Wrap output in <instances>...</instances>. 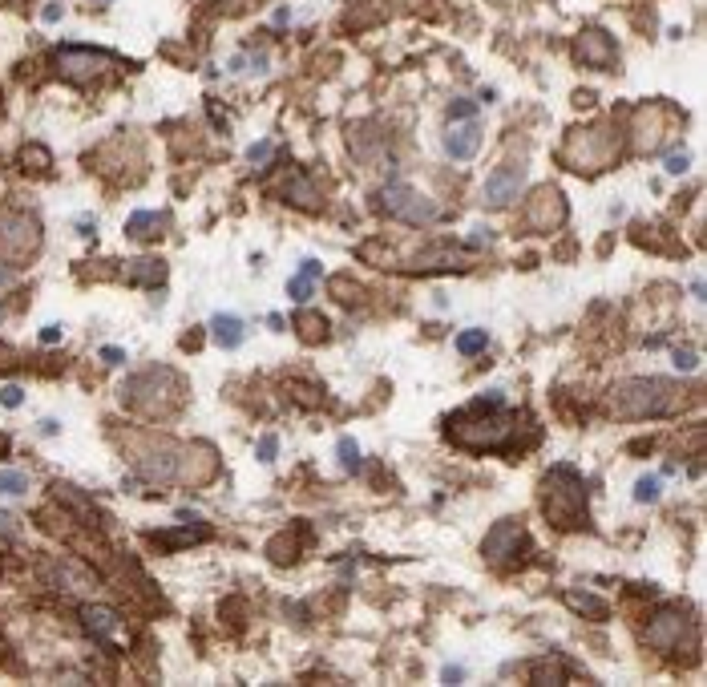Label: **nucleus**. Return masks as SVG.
Returning a JSON list of instances; mask_svg holds the SVG:
<instances>
[{
  "label": "nucleus",
  "instance_id": "obj_1",
  "mask_svg": "<svg viewBox=\"0 0 707 687\" xmlns=\"http://www.w3.org/2000/svg\"><path fill=\"white\" fill-rule=\"evenodd\" d=\"M679 404V388L671 380L663 376H651V380H631L618 388L614 397V412L618 417H631V421H643V417H663Z\"/></svg>",
  "mask_w": 707,
  "mask_h": 687
},
{
  "label": "nucleus",
  "instance_id": "obj_2",
  "mask_svg": "<svg viewBox=\"0 0 707 687\" xmlns=\"http://www.w3.org/2000/svg\"><path fill=\"white\" fill-rule=\"evenodd\" d=\"M614 134L606 125H594V130H582V134H574L570 142H566V162L574 170H602L606 162H614Z\"/></svg>",
  "mask_w": 707,
  "mask_h": 687
},
{
  "label": "nucleus",
  "instance_id": "obj_3",
  "mask_svg": "<svg viewBox=\"0 0 707 687\" xmlns=\"http://www.w3.org/2000/svg\"><path fill=\"white\" fill-rule=\"evenodd\" d=\"M384 211L392 214V218H401V223H417V227H424V223H437L441 218V207L428 198V194H421V190L412 186H384Z\"/></svg>",
  "mask_w": 707,
  "mask_h": 687
},
{
  "label": "nucleus",
  "instance_id": "obj_4",
  "mask_svg": "<svg viewBox=\"0 0 707 687\" xmlns=\"http://www.w3.org/2000/svg\"><path fill=\"white\" fill-rule=\"evenodd\" d=\"M521 182H525V162H505V166H497L494 174L485 178L481 202H485L489 211H501V207L514 202V194L521 190Z\"/></svg>",
  "mask_w": 707,
  "mask_h": 687
},
{
  "label": "nucleus",
  "instance_id": "obj_5",
  "mask_svg": "<svg viewBox=\"0 0 707 687\" xmlns=\"http://www.w3.org/2000/svg\"><path fill=\"white\" fill-rule=\"evenodd\" d=\"M37 243H41V231L28 214H4L0 218V251L28 255V251H37Z\"/></svg>",
  "mask_w": 707,
  "mask_h": 687
},
{
  "label": "nucleus",
  "instance_id": "obj_6",
  "mask_svg": "<svg viewBox=\"0 0 707 687\" xmlns=\"http://www.w3.org/2000/svg\"><path fill=\"white\" fill-rule=\"evenodd\" d=\"M105 65H110V57H105V53H97V49L69 45V49H61V53H57V69L65 73L69 81H94Z\"/></svg>",
  "mask_w": 707,
  "mask_h": 687
},
{
  "label": "nucleus",
  "instance_id": "obj_7",
  "mask_svg": "<svg viewBox=\"0 0 707 687\" xmlns=\"http://www.w3.org/2000/svg\"><path fill=\"white\" fill-rule=\"evenodd\" d=\"M477 150H481V125L473 118L448 121V130H445V154L448 158H453V162H469Z\"/></svg>",
  "mask_w": 707,
  "mask_h": 687
},
{
  "label": "nucleus",
  "instance_id": "obj_8",
  "mask_svg": "<svg viewBox=\"0 0 707 687\" xmlns=\"http://www.w3.org/2000/svg\"><path fill=\"white\" fill-rule=\"evenodd\" d=\"M525 218H530V227H538V231H550V227H558L566 218V202L562 194L554 186H545L534 194V202H530V211H525Z\"/></svg>",
  "mask_w": 707,
  "mask_h": 687
},
{
  "label": "nucleus",
  "instance_id": "obj_9",
  "mask_svg": "<svg viewBox=\"0 0 707 687\" xmlns=\"http://www.w3.org/2000/svg\"><path fill=\"white\" fill-rule=\"evenodd\" d=\"M574 53H578V61H586L590 69H611V61H614V41L602 33V28H586V33L578 37Z\"/></svg>",
  "mask_w": 707,
  "mask_h": 687
},
{
  "label": "nucleus",
  "instance_id": "obj_10",
  "mask_svg": "<svg viewBox=\"0 0 707 687\" xmlns=\"http://www.w3.org/2000/svg\"><path fill=\"white\" fill-rule=\"evenodd\" d=\"M521 542V525L518 521H497L494 530L485 534V558H494V562H505Z\"/></svg>",
  "mask_w": 707,
  "mask_h": 687
},
{
  "label": "nucleus",
  "instance_id": "obj_11",
  "mask_svg": "<svg viewBox=\"0 0 707 687\" xmlns=\"http://www.w3.org/2000/svg\"><path fill=\"white\" fill-rule=\"evenodd\" d=\"M679 635H683V618L675 615V611H663V615L647 627V643H651V647H659V651L679 647Z\"/></svg>",
  "mask_w": 707,
  "mask_h": 687
},
{
  "label": "nucleus",
  "instance_id": "obj_12",
  "mask_svg": "<svg viewBox=\"0 0 707 687\" xmlns=\"http://www.w3.org/2000/svg\"><path fill=\"white\" fill-rule=\"evenodd\" d=\"M211 336L218 348H238L243 344V336H247V328H243V320L238 315H214L211 320Z\"/></svg>",
  "mask_w": 707,
  "mask_h": 687
},
{
  "label": "nucleus",
  "instance_id": "obj_13",
  "mask_svg": "<svg viewBox=\"0 0 707 687\" xmlns=\"http://www.w3.org/2000/svg\"><path fill=\"white\" fill-rule=\"evenodd\" d=\"M283 190H287V198H291V202H299V207H307V211H315V207H320V198H315V182H311L307 174H291Z\"/></svg>",
  "mask_w": 707,
  "mask_h": 687
},
{
  "label": "nucleus",
  "instance_id": "obj_14",
  "mask_svg": "<svg viewBox=\"0 0 707 687\" xmlns=\"http://www.w3.org/2000/svg\"><path fill=\"white\" fill-rule=\"evenodd\" d=\"M81 623H85L89 635H110V631L118 627V615L105 611V607H85V611H81Z\"/></svg>",
  "mask_w": 707,
  "mask_h": 687
},
{
  "label": "nucleus",
  "instance_id": "obj_15",
  "mask_svg": "<svg viewBox=\"0 0 707 687\" xmlns=\"http://www.w3.org/2000/svg\"><path fill=\"white\" fill-rule=\"evenodd\" d=\"M125 275H130L134 284L154 287V284H162V279H166V267H162L158 259H154V263H138V267H125Z\"/></svg>",
  "mask_w": 707,
  "mask_h": 687
},
{
  "label": "nucleus",
  "instance_id": "obj_16",
  "mask_svg": "<svg viewBox=\"0 0 707 687\" xmlns=\"http://www.w3.org/2000/svg\"><path fill=\"white\" fill-rule=\"evenodd\" d=\"M566 602H570L574 611H586L590 618H602V615H606V602H602V598H594V594L570 591V594H566Z\"/></svg>",
  "mask_w": 707,
  "mask_h": 687
},
{
  "label": "nucleus",
  "instance_id": "obj_17",
  "mask_svg": "<svg viewBox=\"0 0 707 687\" xmlns=\"http://www.w3.org/2000/svg\"><path fill=\"white\" fill-rule=\"evenodd\" d=\"M311 284H315V275H307L304 267H299V275H291V284H287V295H291L295 304H307V299H311Z\"/></svg>",
  "mask_w": 707,
  "mask_h": 687
},
{
  "label": "nucleus",
  "instance_id": "obj_18",
  "mask_svg": "<svg viewBox=\"0 0 707 687\" xmlns=\"http://www.w3.org/2000/svg\"><path fill=\"white\" fill-rule=\"evenodd\" d=\"M485 344H489V336L481 332V328H469V332H461V336H457V352H461V356L481 352Z\"/></svg>",
  "mask_w": 707,
  "mask_h": 687
},
{
  "label": "nucleus",
  "instance_id": "obj_19",
  "mask_svg": "<svg viewBox=\"0 0 707 687\" xmlns=\"http://www.w3.org/2000/svg\"><path fill=\"white\" fill-rule=\"evenodd\" d=\"M154 223H162V214H154V211H138V214H130L125 231H130V235H154Z\"/></svg>",
  "mask_w": 707,
  "mask_h": 687
},
{
  "label": "nucleus",
  "instance_id": "obj_20",
  "mask_svg": "<svg viewBox=\"0 0 707 687\" xmlns=\"http://www.w3.org/2000/svg\"><path fill=\"white\" fill-rule=\"evenodd\" d=\"M24 485H28V477L17 473V469H4V473H0V494H8V498H21Z\"/></svg>",
  "mask_w": 707,
  "mask_h": 687
},
{
  "label": "nucleus",
  "instance_id": "obj_21",
  "mask_svg": "<svg viewBox=\"0 0 707 687\" xmlns=\"http://www.w3.org/2000/svg\"><path fill=\"white\" fill-rule=\"evenodd\" d=\"M340 461H344V469H348V473L360 469V445H356L352 437H344V441H340Z\"/></svg>",
  "mask_w": 707,
  "mask_h": 687
},
{
  "label": "nucleus",
  "instance_id": "obj_22",
  "mask_svg": "<svg viewBox=\"0 0 707 687\" xmlns=\"http://www.w3.org/2000/svg\"><path fill=\"white\" fill-rule=\"evenodd\" d=\"M659 477H638L635 485V501H659Z\"/></svg>",
  "mask_w": 707,
  "mask_h": 687
},
{
  "label": "nucleus",
  "instance_id": "obj_23",
  "mask_svg": "<svg viewBox=\"0 0 707 687\" xmlns=\"http://www.w3.org/2000/svg\"><path fill=\"white\" fill-rule=\"evenodd\" d=\"M271 154H275V142H259V146H251V154H247V158H251L255 166H267V158H271Z\"/></svg>",
  "mask_w": 707,
  "mask_h": 687
},
{
  "label": "nucleus",
  "instance_id": "obj_24",
  "mask_svg": "<svg viewBox=\"0 0 707 687\" xmlns=\"http://www.w3.org/2000/svg\"><path fill=\"white\" fill-rule=\"evenodd\" d=\"M21 401H24L21 384H8V388L0 392V404H4V408H21Z\"/></svg>",
  "mask_w": 707,
  "mask_h": 687
},
{
  "label": "nucleus",
  "instance_id": "obj_25",
  "mask_svg": "<svg viewBox=\"0 0 707 687\" xmlns=\"http://www.w3.org/2000/svg\"><path fill=\"white\" fill-rule=\"evenodd\" d=\"M675 368H687V372H695V368H699V356H695V352H675Z\"/></svg>",
  "mask_w": 707,
  "mask_h": 687
},
{
  "label": "nucleus",
  "instance_id": "obj_26",
  "mask_svg": "<svg viewBox=\"0 0 707 687\" xmlns=\"http://www.w3.org/2000/svg\"><path fill=\"white\" fill-rule=\"evenodd\" d=\"M275 449H279V441H275V437H263L259 457H263V461H275Z\"/></svg>",
  "mask_w": 707,
  "mask_h": 687
},
{
  "label": "nucleus",
  "instance_id": "obj_27",
  "mask_svg": "<svg viewBox=\"0 0 707 687\" xmlns=\"http://www.w3.org/2000/svg\"><path fill=\"white\" fill-rule=\"evenodd\" d=\"M687 170V154H671L667 158V174H683Z\"/></svg>",
  "mask_w": 707,
  "mask_h": 687
},
{
  "label": "nucleus",
  "instance_id": "obj_28",
  "mask_svg": "<svg viewBox=\"0 0 707 687\" xmlns=\"http://www.w3.org/2000/svg\"><path fill=\"white\" fill-rule=\"evenodd\" d=\"M41 17H45L49 24H53V21H61V4H45V12H41Z\"/></svg>",
  "mask_w": 707,
  "mask_h": 687
},
{
  "label": "nucleus",
  "instance_id": "obj_29",
  "mask_svg": "<svg viewBox=\"0 0 707 687\" xmlns=\"http://www.w3.org/2000/svg\"><path fill=\"white\" fill-rule=\"evenodd\" d=\"M101 356H105V364H121V348H105Z\"/></svg>",
  "mask_w": 707,
  "mask_h": 687
},
{
  "label": "nucleus",
  "instance_id": "obj_30",
  "mask_svg": "<svg viewBox=\"0 0 707 687\" xmlns=\"http://www.w3.org/2000/svg\"><path fill=\"white\" fill-rule=\"evenodd\" d=\"M445 684H461V667H448V671H445Z\"/></svg>",
  "mask_w": 707,
  "mask_h": 687
},
{
  "label": "nucleus",
  "instance_id": "obj_31",
  "mask_svg": "<svg viewBox=\"0 0 707 687\" xmlns=\"http://www.w3.org/2000/svg\"><path fill=\"white\" fill-rule=\"evenodd\" d=\"M4 284H12V271H8V267H0V287Z\"/></svg>",
  "mask_w": 707,
  "mask_h": 687
},
{
  "label": "nucleus",
  "instance_id": "obj_32",
  "mask_svg": "<svg viewBox=\"0 0 707 687\" xmlns=\"http://www.w3.org/2000/svg\"><path fill=\"white\" fill-rule=\"evenodd\" d=\"M101 4H110V0H101Z\"/></svg>",
  "mask_w": 707,
  "mask_h": 687
}]
</instances>
